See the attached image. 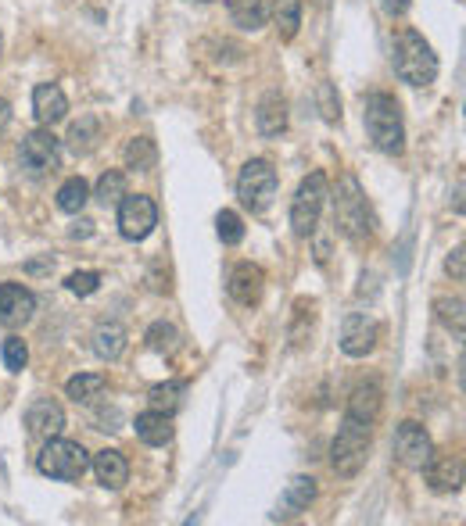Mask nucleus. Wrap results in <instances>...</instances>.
Here are the masks:
<instances>
[{
	"label": "nucleus",
	"mask_w": 466,
	"mask_h": 526,
	"mask_svg": "<svg viewBox=\"0 0 466 526\" xmlns=\"http://www.w3.org/2000/svg\"><path fill=\"white\" fill-rule=\"evenodd\" d=\"M391 65H395V76L406 86H431L438 79V54L409 26L398 29L395 47H391Z\"/></svg>",
	"instance_id": "nucleus-1"
},
{
	"label": "nucleus",
	"mask_w": 466,
	"mask_h": 526,
	"mask_svg": "<svg viewBox=\"0 0 466 526\" xmlns=\"http://www.w3.org/2000/svg\"><path fill=\"white\" fill-rule=\"evenodd\" d=\"M366 133H370L373 147L388 158H398L406 151V122H402V108L391 94H370L366 97Z\"/></svg>",
	"instance_id": "nucleus-2"
},
{
	"label": "nucleus",
	"mask_w": 466,
	"mask_h": 526,
	"mask_svg": "<svg viewBox=\"0 0 466 526\" xmlns=\"http://www.w3.org/2000/svg\"><path fill=\"white\" fill-rule=\"evenodd\" d=\"M370 441H373V423L345 412L341 430H337L334 444H330V466H334V473L345 476V480L363 473L366 459H370Z\"/></svg>",
	"instance_id": "nucleus-3"
},
{
	"label": "nucleus",
	"mask_w": 466,
	"mask_h": 526,
	"mask_svg": "<svg viewBox=\"0 0 466 526\" xmlns=\"http://www.w3.org/2000/svg\"><path fill=\"white\" fill-rule=\"evenodd\" d=\"M334 222H337V230L345 233L348 240H355V244L370 240L373 215H370V204H366L363 187H359V179L355 176H341V183H337Z\"/></svg>",
	"instance_id": "nucleus-4"
},
{
	"label": "nucleus",
	"mask_w": 466,
	"mask_h": 526,
	"mask_svg": "<svg viewBox=\"0 0 466 526\" xmlns=\"http://www.w3.org/2000/svg\"><path fill=\"white\" fill-rule=\"evenodd\" d=\"M327 197H330V183L323 172H309V176L298 183L291 201V230L298 240H309L312 233H316Z\"/></svg>",
	"instance_id": "nucleus-5"
},
{
	"label": "nucleus",
	"mask_w": 466,
	"mask_h": 526,
	"mask_svg": "<svg viewBox=\"0 0 466 526\" xmlns=\"http://www.w3.org/2000/svg\"><path fill=\"white\" fill-rule=\"evenodd\" d=\"M40 473L58 480V484H72V480H83V473L90 469V455L83 444L76 441H65V437H47L40 459H36Z\"/></svg>",
	"instance_id": "nucleus-6"
},
{
	"label": "nucleus",
	"mask_w": 466,
	"mask_h": 526,
	"mask_svg": "<svg viewBox=\"0 0 466 526\" xmlns=\"http://www.w3.org/2000/svg\"><path fill=\"white\" fill-rule=\"evenodd\" d=\"M237 197L251 212H266L273 197H277V169L266 158H251L237 176Z\"/></svg>",
	"instance_id": "nucleus-7"
},
{
	"label": "nucleus",
	"mask_w": 466,
	"mask_h": 526,
	"mask_svg": "<svg viewBox=\"0 0 466 526\" xmlns=\"http://www.w3.org/2000/svg\"><path fill=\"white\" fill-rule=\"evenodd\" d=\"M155 226H158V208H155V201L151 197H144V194H137V197H122L119 201V233L126 240H147L151 233H155Z\"/></svg>",
	"instance_id": "nucleus-8"
},
{
	"label": "nucleus",
	"mask_w": 466,
	"mask_h": 526,
	"mask_svg": "<svg viewBox=\"0 0 466 526\" xmlns=\"http://www.w3.org/2000/svg\"><path fill=\"white\" fill-rule=\"evenodd\" d=\"M434 455V444H431V433L423 430L420 423H398L395 430V459L402 462L406 469H413V473H420L427 462H431Z\"/></svg>",
	"instance_id": "nucleus-9"
},
{
	"label": "nucleus",
	"mask_w": 466,
	"mask_h": 526,
	"mask_svg": "<svg viewBox=\"0 0 466 526\" xmlns=\"http://www.w3.org/2000/svg\"><path fill=\"white\" fill-rule=\"evenodd\" d=\"M18 154H22V165H26V169L54 172L61 162V144H58V136L51 133V126H44V129H33V133L22 136Z\"/></svg>",
	"instance_id": "nucleus-10"
},
{
	"label": "nucleus",
	"mask_w": 466,
	"mask_h": 526,
	"mask_svg": "<svg viewBox=\"0 0 466 526\" xmlns=\"http://www.w3.org/2000/svg\"><path fill=\"white\" fill-rule=\"evenodd\" d=\"M373 348H377V323L366 312L345 315V323H341V351L348 358H366Z\"/></svg>",
	"instance_id": "nucleus-11"
},
{
	"label": "nucleus",
	"mask_w": 466,
	"mask_h": 526,
	"mask_svg": "<svg viewBox=\"0 0 466 526\" xmlns=\"http://www.w3.org/2000/svg\"><path fill=\"white\" fill-rule=\"evenodd\" d=\"M36 312V297L33 290H26L22 283H0V326L18 330L26 326Z\"/></svg>",
	"instance_id": "nucleus-12"
},
{
	"label": "nucleus",
	"mask_w": 466,
	"mask_h": 526,
	"mask_svg": "<svg viewBox=\"0 0 466 526\" xmlns=\"http://www.w3.org/2000/svg\"><path fill=\"white\" fill-rule=\"evenodd\" d=\"M226 290H230V297L237 301V305H244V308L259 305L262 290H266V272H262L259 265L241 262L237 269L230 272V283H226Z\"/></svg>",
	"instance_id": "nucleus-13"
},
{
	"label": "nucleus",
	"mask_w": 466,
	"mask_h": 526,
	"mask_svg": "<svg viewBox=\"0 0 466 526\" xmlns=\"http://www.w3.org/2000/svg\"><path fill=\"white\" fill-rule=\"evenodd\" d=\"M420 473L434 494H456L463 487V462L456 455H431V462Z\"/></svg>",
	"instance_id": "nucleus-14"
},
{
	"label": "nucleus",
	"mask_w": 466,
	"mask_h": 526,
	"mask_svg": "<svg viewBox=\"0 0 466 526\" xmlns=\"http://www.w3.org/2000/svg\"><path fill=\"white\" fill-rule=\"evenodd\" d=\"M65 111H69V97L61 90L58 83H40L33 90V115L40 126H54V122L65 119Z\"/></svg>",
	"instance_id": "nucleus-15"
},
{
	"label": "nucleus",
	"mask_w": 466,
	"mask_h": 526,
	"mask_svg": "<svg viewBox=\"0 0 466 526\" xmlns=\"http://www.w3.org/2000/svg\"><path fill=\"white\" fill-rule=\"evenodd\" d=\"M90 469L97 473V480H101L108 491H122L126 487V480H130V462H126V455L115 448H104L97 451L94 459H90Z\"/></svg>",
	"instance_id": "nucleus-16"
},
{
	"label": "nucleus",
	"mask_w": 466,
	"mask_h": 526,
	"mask_svg": "<svg viewBox=\"0 0 466 526\" xmlns=\"http://www.w3.org/2000/svg\"><path fill=\"white\" fill-rule=\"evenodd\" d=\"M26 426H29V433H36V437H44V441H47V437H58V433L65 430V412H61L58 401L40 398V401H33V405H29Z\"/></svg>",
	"instance_id": "nucleus-17"
},
{
	"label": "nucleus",
	"mask_w": 466,
	"mask_h": 526,
	"mask_svg": "<svg viewBox=\"0 0 466 526\" xmlns=\"http://www.w3.org/2000/svg\"><path fill=\"white\" fill-rule=\"evenodd\" d=\"M137 437L147 444V448H165V444L173 441V416H165V412H155V408H147L137 416Z\"/></svg>",
	"instance_id": "nucleus-18"
},
{
	"label": "nucleus",
	"mask_w": 466,
	"mask_h": 526,
	"mask_svg": "<svg viewBox=\"0 0 466 526\" xmlns=\"http://www.w3.org/2000/svg\"><path fill=\"white\" fill-rule=\"evenodd\" d=\"M233 26L244 33H259L269 22V0H226Z\"/></svg>",
	"instance_id": "nucleus-19"
},
{
	"label": "nucleus",
	"mask_w": 466,
	"mask_h": 526,
	"mask_svg": "<svg viewBox=\"0 0 466 526\" xmlns=\"http://www.w3.org/2000/svg\"><path fill=\"white\" fill-rule=\"evenodd\" d=\"M255 122H259L262 136H280L287 129V101L273 90L259 101V111H255Z\"/></svg>",
	"instance_id": "nucleus-20"
},
{
	"label": "nucleus",
	"mask_w": 466,
	"mask_h": 526,
	"mask_svg": "<svg viewBox=\"0 0 466 526\" xmlns=\"http://www.w3.org/2000/svg\"><path fill=\"white\" fill-rule=\"evenodd\" d=\"M380 405H384V394H380L377 383H363V387H355L352 398H348V416L366 419V423H377Z\"/></svg>",
	"instance_id": "nucleus-21"
},
{
	"label": "nucleus",
	"mask_w": 466,
	"mask_h": 526,
	"mask_svg": "<svg viewBox=\"0 0 466 526\" xmlns=\"http://www.w3.org/2000/svg\"><path fill=\"white\" fill-rule=\"evenodd\" d=\"M94 351H97V358H104V362L122 358V351H126V330H122L119 323L97 326L94 330Z\"/></svg>",
	"instance_id": "nucleus-22"
},
{
	"label": "nucleus",
	"mask_w": 466,
	"mask_h": 526,
	"mask_svg": "<svg viewBox=\"0 0 466 526\" xmlns=\"http://www.w3.org/2000/svg\"><path fill=\"white\" fill-rule=\"evenodd\" d=\"M269 15L277 22L280 36H284V40H294V36H298V26H302V0H269Z\"/></svg>",
	"instance_id": "nucleus-23"
},
{
	"label": "nucleus",
	"mask_w": 466,
	"mask_h": 526,
	"mask_svg": "<svg viewBox=\"0 0 466 526\" xmlns=\"http://www.w3.org/2000/svg\"><path fill=\"white\" fill-rule=\"evenodd\" d=\"M158 165V147L151 136H133L126 144V169L133 172H151Z\"/></svg>",
	"instance_id": "nucleus-24"
},
{
	"label": "nucleus",
	"mask_w": 466,
	"mask_h": 526,
	"mask_svg": "<svg viewBox=\"0 0 466 526\" xmlns=\"http://www.w3.org/2000/svg\"><path fill=\"white\" fill-rule=\"evenodd\" d=\"M87 201H90V183H87V179L72 176V179H65V183H61L58 208L65 215H79L83 208H87Z\"/></svg>",
	"instance_id": "nucleus-25"
},
{
	"label": "nucleus",
	"mask_w": 466,
	"mask_h": 526,
	"mask_svg": "<svg viewBox=\"0 0 466 526\" xmlns=\"http://www.w3.org/2000/svg\"><path fill=\"white\" fill-rule=\"evenodd\" d=\"M97 140H101V126H97L94 115H83L79 122H72L69 129V147L76 154H90L97 147Z\"/></svg>",
	"instance_id": "nucleus-26"
},
{
	"label": "nucleus",
	"mask_w": 466,
	"mask_h": 526,
	"mask_svg": "<svg viewBox=\"0 0 466 526\" xmlns=\"http://www.w3.org/2000/svg\"><path fill=\"white\" fill-rule=\"evenodd\" d=\"M312 498H316V480L312 476H294L291 484H287L284 491V509L287 512H302L312 505Z\"/></svg>",
	"instance_id": "nucleus-27"
},
{
	"label": "nucleus",
	"mask_w": 466,
	"mask_h": 526,
	"mask_svg": "<svg viewBox=\"0 0 466 526\" xmlns=\"http://www.w3.org/2000/svg\"><path fill=\"white\" fill-rule=\"evenodd\" d=\"M94 197L104 204V208H119V201L126 197V176H122L119 169H108L101 179H97Z\"/></svg>",
	"instance_id": "nucleus-28"
},
{
	"label": "nucleus",
	"mask_w": 466,
	"mask_h": 526,
	"mask_svg": "<svg viewBox=\"0 0 466 526\" xmlns=\"http://www.w3.org/2000/svg\"><path fill=\"white\" fill-rule=\"evenodd\" d=\"M104 383L108 380H104L101 373H79L65 383V394H69L72 401H94V398H101Z\"/></svg>",
	"instance_id": "nucleus-29"
},
{
	"label": "nucleus",
	"mask_w": 466,
	"mask_h": 526,
	"mask_svg": "<svg viewBox=\"0 0 466 526\" xmlns=\"http://www.w3.org/2000/svg\"><path fill=\"white\" fill-rule=\"evenodd\" d=\"M180 398H183V383H176V380L158 383V387H151V394H147L151 408H155V412H165V416H173L176 408H180Z\"/></svg>",
	"instance_id": "nucleus-30"
},
{
	"label": "nucleus",
	"mask_w": 466,
	"mask_h": 526,
	"mask_svg": "<svg viewBox=\"0 0 466 526\" xmlns=\"http://www.w3.org/2000/svg\"><path fill=\"white\" fill-rule=\"evenodd\" d=\"M434 312H438V319L445 326H449L456 337H463L466 330V319H463V297H438L434 301Z\"/></svg>",
	"instance_id": "nucleus-31"
},
{
	"label": "nucleus",
	"mask_w": 466,
	"mask_h": 526,
	"mask_svg": "<svg viewBox=\"0 0 466 526\" xmlns=\"http://www.w3.org/2000/svg\"><path fill=\"white\" fill-rule=\"evenodd\" d=\"M147 344H151V351H158V355H176V351H180V333L169 323H155L147 330Z\"/></svg>",
	"instance_id": "nucleus-32"
},
{
	"label": "nucleus",
	"mask_w": 466,
	"mask_h": 526,
	"mask_svg": "<svg viewBox=\"0 0 466 526\" xmlns=\"http://www.w3.org/2000/svg\"><path fill=\"white\" fill-rule=\"evenodd\" d=\"M216 233H219V240H223L226 247L241 244V240H244V222H241V215L230 212V208H223V212L216 215Z\"/></svg>",
	"instance_id": "nucleus-33"
},
{
	"label": "nucleus",
	"mask_w": 466,
	"mask_h": 526,
	"mask_svg": "<svg viewBox=\"0 0 466 526\" xmlns=\"http://www.w3.org/2000/svg\"><path fill=\"white\" fill-rule=\"evenodd\" d=\"M316 104H320L323 122H330V126L341 122V97H337L334 83H320V90H316Z\"/></svg>",
	"instance_id": "nucleus-34"
},
{
	"label": "nucleus",
	"mask_w": 466,
	"mask_h": 526,
	"mask_svg": "<svg viewBox=\"0 0 466 526\" xmlns=\"http://www.w3.org/2000/svg\"><path fill=\"white\" fill-rule=\"evenodd\" d=\"M29 362V348H26V340L22 337H8L4 340V365H8L11 373H22Z\"/></svg>",
	"instance_id": "nucleus-35"
},
{
	"label": "nucleus",
	"mask_w": 466,
	"mask_h": 526,
	"mask_svg": "<svg viewBox=\"0 0 466 526\" xmlns=\"http://www.w3.org/2000/svg\"><path fill=\"white\" fill-rule=\"evenodd\" d=\"M65 287L72 290L76 297H90L97 294V287H101V272H72L69 280H65Z\"/></svg>",
	"instance_id": "nucleus-36"
},
{
	"label": "nucleus",
	"mask_w": 466,
	"mask_h": 526,
	"mask_svg": "<svg viewBox=\"0 0 466 526\" xmlns=\"http://www.w3.org/2000/svg\"><path fill=\"white\" fill-rule=\"evenodd\" d=\"M463 255H466V251H463V244H459L456 251H452V255H449V262H445L449 276H456V280H463Z\"/></svg>",
	"instance_id": "nucleus-37"
},
{
	"label": "nucleus",
	"mask_w": 466,
	"mask_h": 526,
	"mask_svg": "<svg viewBox=\"0 0 466 526\" xmlns=\"http://www.w3.org/2000/svg\"><path fill=\"white\" fill-rule=\"evenodd\" d=\"M406 8H409V0H384V11H388V15H402Z\"/></svg>",
	"instance_id": "nucleus-38"
},
{
	"label": "nucleus",
	"mask_w": 466,
	"mask_h": 526,
	"mask_svg": "<svg viewBox=\"0 0 466 526\" xmlns=\"http://www.w3.org/2000/svg\"><path fill=\"white\" fill-rule=\"evenodd\" d=\"M8 126H11V104L0 97V133H4Z\"/></svg>",
	"instance_id": "nucleus-39"
},
{
	"label": "nucleus",
	"mask_w": 466,
	"mask_h": 526,
	"mask_svg": "<svg viewBox=\"0 0 466 526\" xmlns=\"http://www.w3.org/2000/svg\"><path fill=\"white\" fill-rule=\"evenodd\" d=\"M26 269H29V272H51V269H54V258H51V255H47V258H44V262H29V265H26Z\"/></svg>",
	"instance_id": "nucleus-40"
},
{
	"label": "nucleus",
	"mask_w": 466,
	"mask_h": 526,
	"mask_svg": "<svg viewBox=\"0 0 466 526\" xmlns=\"http://www.w3.org/2000/svg\"><path fill=\"white\" fill-rule=\"evenodd\" d=\"M90 233H94V222H87V219H83V222H76V230H72V237H90Z\"/></svg>",
	"instance_id": "nucleus-41"
},
{
	"label": "nucleus",
	"mask_w": 466,
	"mask_h": 526,
	"mask_svg": "<svg viewBox=\"0 0 466 526\" xmlns=\"http://www.w3.org/2000/svg\"><path fill=\"white\" fill-rule=\"evenodd\" d=\"M0 51H4V36H0Z\"/></svg>",
	"instance_id": "nucleus-42"
},
{
	"label": "nucleus",
	"mask_w": 466,
	"mask_h": 526,
	"mask_svg": "<svg viewBox=\"0 0 466 526\" xmlns=\"http://www.w3.org/2000/svg\"><path fill=\"white\" fill-rule=\"evenodd\" d=\"M201 4H208V0H201Z\"/></svg>",
	"instance_id": "nucleus-43"
}]
</instances>
